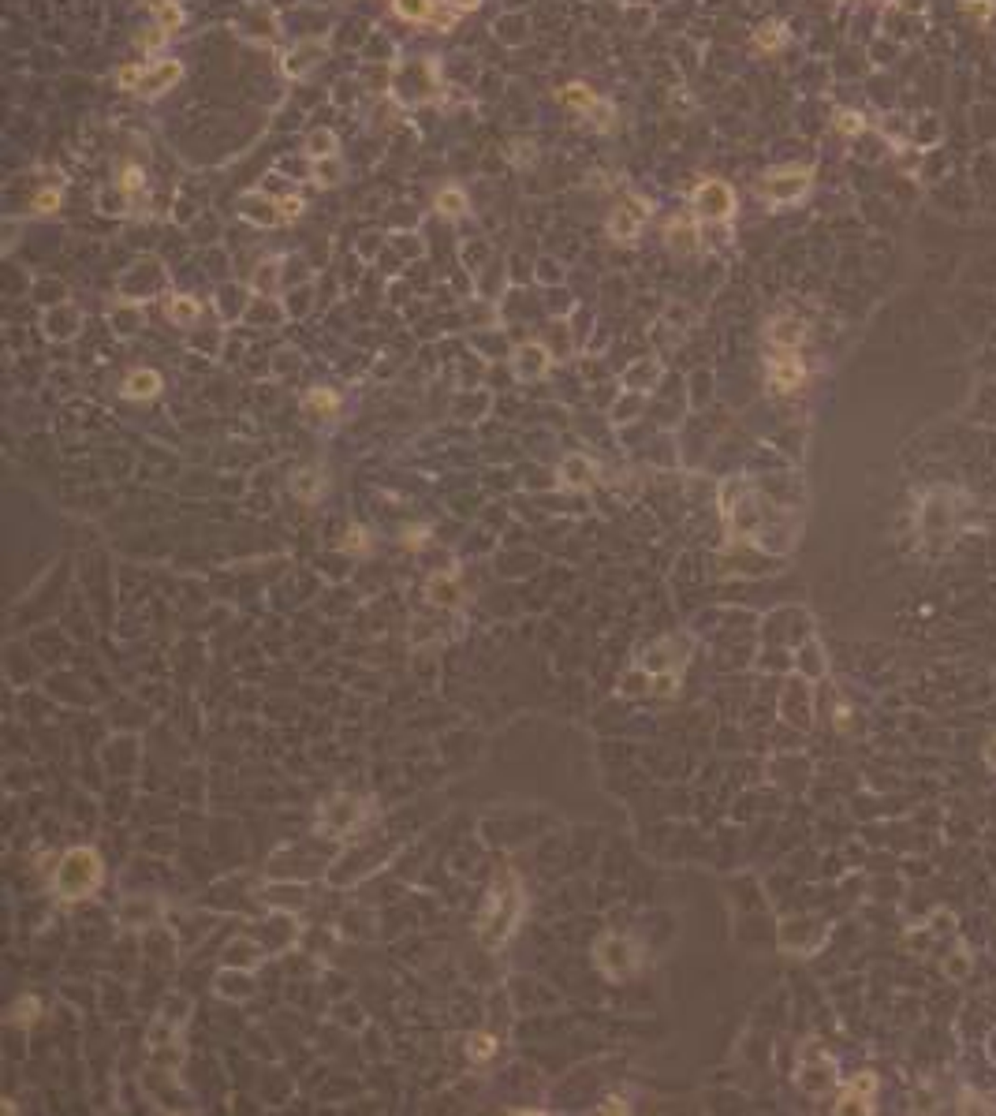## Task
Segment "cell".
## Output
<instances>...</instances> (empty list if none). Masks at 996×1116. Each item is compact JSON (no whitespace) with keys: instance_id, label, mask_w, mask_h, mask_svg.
Segmentation results:
<instances>
[{"instance_id":"cell-11","label":"cell","mask_w":996,"mask_h":1116,"mask_svg":"<svg viewBox=\"0 0 996 1116\" xmlns=\"http://www.w3.org/2000/svg\"><path fill=\"white\" fill-rule=\"evenodd\" d=\"M664 236H668V246H671V251H680V254H687V251H694V246H698V228H694L690 220H683V217L671 220V225L664 228Z\"/></svg>"},{"instance_id":"cell-10","label":"cell","mask_w":996,"mask_h":1116,"mask_svg":"<svg viewBox=\"0 0 996 1116\" xmlns=\"http://www.w3.org/2000/svg\"><path fill=\"white\" fill-rule=\"evenodd\" d=\"M645 217H650V210H645L642 202H627V206L612 210V217H609V232H612L619 243H627V239H635V236L642 232Z\"/></svg>"},{"instance_id":"cell-1","label":"cell","mask_w":996,"mask_h":1116,"mask_svg":"<svg viewBox=\"0 0 996 1116\" xmlns=\"http://www.w3.org/2000/svg\"><path fill=\"white\" fill-rule=\"evenodd\" d=\"M102 878H105V866H102V859H97V852L75 848V852H67V855L60 859V866H57V874H53V892H57L60 900H83V897H90L97 885H102Z\"/></svg>"},{"instance_id":"cell-19","label":"cell","mask_w":996,"mask_h":1116,"mask_svg":"<svg viewBox=\"0 0 996 1116\" xmlns=\"http://www.w3.org/2000/svg\"><path fill=\"white\" fill-rule=\"evenodd\" d=\"M959 12L970 15V19H978L985 27V22L996 15V0H959Z\"/></svg>"},{"instance_id":"cell-18","label":"cell","mask_w":996,"mask_h":1116,"mask_svg":"<svg viewBox=\"0 0 996 1116\" xmlns=\"http://www.w3.org/2000/svg\"><path fill=\"white\" fill-rule=\"evenodd\" d=\"M784 27L780 22H765V27H758V34H754V45L758 49H765V53H773V49H780L784 45Z\"/></svg>"},{"instance_id":"cell-17","label":"cell","mask_w":996,"mask_h":1116,"mask_svg":"<svg viewBox=\"0 0 996 1116\" xmlns=\"http://www.w3.org/2000/svg\"><path fill=\"white\" fill-rule=\"evenodd\" d=\"M437 210H440L444 217H459V213H467V194H463L459 187H448V191H440V194H437Z\"/></svg>"},{"instance_id":"cell-21","label":"cell","mask_w":996,"mask_h":1116,"mask_svg":"<svg viewBox=\"0 0 996 1116\" xmlns=\"http://www.w3.org/2000/svg\"><path fill=\"white\" fill-rule=\"evenodd\" d=\"M836 131L840 135H862L866 131V120L858 112H836Z\"/></svg>"},{"instance_id":"cell-6","label":"cell","mask_w":996,"mask_h":1116,"mask_svg":"<svg viewBox=\"0 0 996 1116\" xmlns=\"http://www.w3.org/2000/svg\"><path fill=\"white\" fill-rule=\"evenodd\" d=\"M803 378H806V366L799 362V355H795V344H784L780 352L769 359V385L777 392H795L803 385Z\"/></svg>"},{"instance_id":"cell-23","label":"cell","mask_w":996,"mask_h":1116,"mask_svg":"<svg viewBox=\"0 0 996 1116\" xmlns=\"http://www.w3.org/2000/svg\"><path fill=\"white\" fill-rule=\"evenodd\" d=\"M60 206V191H41L38 198H34V210L38 213H53Z\"/></svg>"},{"instance_id":"cell-22","label":"cell","mask_w":996,"mask_h":1116,"mask_svg":"<svg viewBox=\"0 0 996 1116\" xmlns=\"http://www.w3.org/2000/svg\"><path fill=\"white\" fill-rule=\"evenodd\" d=\"M467 1053L475 1057V1060H485V1057H493V1053H496V1041H493L489 1034H482V1038L475 1034V1038H470V1049H467Z\"/></svg>"},{"instance_id":"cell-5","label":"cell","mask_w":996,"mask_h":1116,"mask_svg":"<svg viewBox=\"0 0 996 1116\" xmlns=\"http://www.w3.org/2000/svg\"><path fill=\"white\" fill-rule=\"evenodd\" d=\"M694 210L709 220H728L735 213V191L725 180H706L694 191Z\"/></svg>"},{"instance_id":"cell-24","label":"cell","mask_w":996,"mask_h":1116,"mask_svg":"<svg viewBox=\"0 0 996 1116\" xmlns=\"http://www.w3.org/2000/svg\"><path fill=\"white\" fill-rule=\"evenodd\" d=\"M310 404H314V407H321V411H333V407H336V396H333V392H314V396H310Z\"/></svg>"},{"instance_id":"cell-14","label":"cell","mask_w":996,"mask_h":1116,"mask_svg":"<svg viewBox=\"0 0 996 1116\" xmlns=\"http://www.w3.org/2000/svg\"><path fill=\"white\" fill-rule=\"evenodd\" d=\"M560 102H564L567 109H579V112H586V116H590L597 105H601V97H597L593 90H586L582 83H571V86H564V90H560Z\"/></svg>"},{"instance_id":"cell-26","label":"cell","mask_w":996,"mask_h":1116,"mask_svg":"<svg viewBox=\"0 0 996 1116\" xmlns=\"http://www.w3.org/2000/svg\"><path fill=\"white\" fill-rule=\"evenodd\" d=\"M444 4H452L456 12H470V8H478V0H444Z\"/></svg>"},{"instance_id":"cell-12","label":"cell","mask_w":996,"mask_h":1116,"mask_svg":"<svg viewBox=\"0 0 996 1116\" xmlns=\"http://www.w3.org/2000/svg\"><path fill=\"white\" fill-rule=\"evenodd\" d=\"M545 366H549V355H545L538 344L519 347V355H515V370H519L522 378H538V374H545Z\"/></svg>"},{"instance_id":"cell-13","label":"cell","mask_w":996,"mask_h":1116,"mask_svg":"<svg viewBox=\"0 0 996 1116\" xmlns=\"http://www.w3.org/2000/svg\"><path fill=\"white\" fill-rule=\"evenodd\" d=\"M123 392L135 396V400H146V396H157L161 392V374L154 370H135V374L123 381Z\"/></svg>"},{"instance_id":"cell-8","label":"cell","mask_w":996,"mask_h":1116,"mask_svg":"<svg viewBox=\"0 0 996 1116\" xmlns=\"http://www.w3.org/2000/svg\"><path fill=\"white\" fill-rule=\"evenodd\" d=\"M597 963H601L605 975L624 978V975L635 971V949L627 945L624 937H605L601 945H597Z\"/></svg>"},{"instance_id":"cell-3","label":"cell","mask_w":996,"mask_h":1116,"mask_svg":"<svg viewBox=\"0 0 996 1116\" xmlns=\"http://www.w3.org/2000/svg\"><path fill=\"white\" fill-rule=\"evenodd\" d=\"M239 213L254 225H280L303 213V198H269V194H246L239 202Z\"/></svg>"},{"instance_id":"cell-16","label":"cell","mask_w":996,"mask_h":1116,"mask_svg":"<svg viewBox=\"0 0 996 1116\" xmlns=\"http://www.w3.org/2000/svg\"><path fill=\"white\" fill-rule=\"evenodd\" d=\"M392 8L400 19H411V22H430L437 0H392Z\"/></svg>"},{"instance_id":"cell-7","label":"cell","mask_w":996,"mask_h":1116,"mask_svg":"<svg viewBox=\"0 0 996 1116\" xmlns=\"http://www.w3.org/2000/svg\"><path fill=\"white\" fill-rule=\"evenodd\" d=\"M180 76H183L180 60H154L149 67H142V76H138V83H135V94H142V97H157V94H165V90L176 86V83H180Z\"/></svg>"},{"instance_id":"cell-4","label":"cell","mask_w":996,"mask_h":1116,"mask_svg":"<svg viewBox=\"0 0 996 1116\" xmlns=\"http://www.w3.org/2000/svg\"><path fill=\"white\" fill-rule=\"evenodd\" d=\"M810 176H814V172H810V168H803V165H791V168L765 172V180H761V194L769 198V202H795V198H799V194H806Z\"/></svg>"},{"instance_id":"cell-15","label":"cell","mask_w":996,"mask_h":1116,"mask_svg":"<svg viewBox=\"0 0 996 1116\" xmlns=\"http://www.w3.org/2000/svg\"><path fill=\"white\" fill-rule=\"evenodd\" d=\"M307 154L314 161H325V157H336V135L329 128H317L307 135Z\"/></svg>"},{"instance_id":"cell-25","label":"cell","mask_w":996,"mask_h":1116,"mask_svg":"<svg viewBox=\"0 0 996 1116\" xmlns=\"http://www.w3.org/2000/svg\"><path fill=\"white\" fill-rule=\"evenodd\" d=\"M138 187H142V172L128 168V172H123V191H138Z\"/></svg>"},{"instance_id":"cell-9","label":"cell","mask_w":996,"mask_h":1116,"mask_svg":"<svg viewBox=\"0 0 996 1116\" xmlns=\"http://www.w3.org/2000/svg\"><path fill=\"white\" fill-rule=\"evenodd\" d=\"M874 1094H877V1076H869V1072H862V1076H855L848 1086L840 1090V1112L843 1109H858V1112H869L874 1109Z\"/></svg>"},{"instance_id":"cell-20","label":"cell","mask_w":996,"mask_h":1116,"mask_svg":"<svg viewBox=\"0 0 996 1116\" xmlns=\"http://www.w3.org/2000/svg\"><path fill=\"white\" fill-rule=\"evenodd\" d=\"M165 310H168V317H172V321H183V326L198 317V303H191L187 295H180V299H168V307H165Z\"/></svg>"},{"instance_id":"cell-2","label":"cell","mask_w":996,"mask_h":1116,"mask_svg":"<svg viewBox=\"0 0 996 1116\" xmlns=\"http://www.w3.org/2000/svg\"><path fill=\"white\" fill-rule=\"evenodd\" d=\"M504 885L511 888V881H504V878L496 881L493 897H489V907H485V915H482V937H485V941H501V937H508V933H511V926H515V919H519L522 897H519V888L508 897Z\"/></svg>"}]
</instances>
